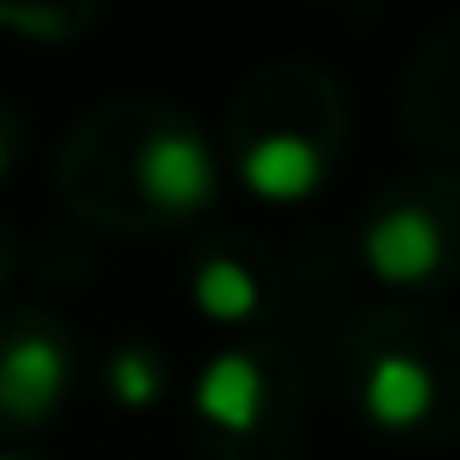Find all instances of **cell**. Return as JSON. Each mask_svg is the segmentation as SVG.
Listing matches in <instances>:
<instances>
[{
	"label": "cell",
	"mask_w": 460,
	"mask_h": 460,
	"mask_svg": "<svg viewBox=\"0 0 460 460\" xmlns=\"http://www.w3.org/2000/svg\"><path fill=\"white\" fill-rule=\"evenodd\" d=\"M135 181L157 210H199L216 199V157L199 135H157L135 157Z\"/></svg>",
	"instance_id": "7a4b0ae2"
},
{
	"label": "cell",
	"mask_w": 460,
	"mask_h": 460,
	"mask_svg": "<svg viewBox=\"0 0 460 460\" xmlns=\"http://www.w3.org/2000/svg\"><path fill=\"white\" fill-rule=\"evenodd\" d=\"M239 175H245V187L257 192V199L297 204V199H309V192L321 187L326 157H321V146H314L309 135H297V128H274V135H262V140L245 146Z\"/></svg>",
	"instance_id": "3957f363"
},
{
	"label": "cell",
	"mask_w": 460,
	"mask_h": 460,
	"mask_svg": "<svg viewBox=\"0 0 460 460\" xmlns=\"http://www.w3.org/2000/svg\"><path fill=\"white\" fill-rule=\"evenodd\" d=\"M262 396H269L262 367L251 356H239V349L216 356L210 367L199 373V414L210 420V426H222V431H251L257 426L262 420Z\"/></svg>",
	"instance_id": "8992f818"
},
{
	"label": "cell",
	"mask_w": 460,
	"mask_h": 460,
	"mask_svg": "<svg viewBox=\"0 0 460 460\" xmlns=\"http://www.w3.org/2000/svg\"><path fill=\"white\" fill-rule=\"evenodd\" d=\"M0 274H6V262H0Z\"/></svg>",
	"instance_id": "8fae6325"
},
{
	"label": "cell",
	"mask_w": 460,
	"mask_h": 460,
	"mask_svg": "<svg viewBox=\"0 0 460 460\" xmlns=\"http://www.w3.org/2000/svg\"><path fill=\"white\" fill-rule=\"evenodd\" d=\"M192 304L210 314V321H251L262 304V286L239 257H210L192 274Z\"/></svg>",
	"instance_id": "52a82bcc"
},
{
	"label": "cell",
	"mask_w": 460,
	"mask_h": 460,
	"mask_svg": "<svg viewBox=\"0 0 460 460\" xmlns=\"http://www.w3.org/2000/svg\"><path fill=\"white\" fill-rule=\"evenodd\" d=\"M0 23H6V12H0Z\"/></svg>",
	"instance_id": "30bf717a"
},
{
	"label": "cell",
	"mask_w": 460,
	"mask_h": 460,
	"mask_svg": "<svg viewBox=\"0 0 460 460\" xmlns=\"http://www.w3.org/2000/svg\"><path fill=\"white\" fill-rule=\"evenodd\" d=\"M361 257L385 286H426L443 269V227L420 204H391L361 234Z\"/></svg>",
	"instance_id": "6da1fadb"
},
{
	"label": "cell",
	"mask_w": 460,
	"mask_h": 460,
	"mask_svg": "<svg viewBox=\"0 0 460 460\" xmlns=\"http://www.w3.org/2000/svg\"><path fill=\"white\" fill-rule=\"evenodd\" d=\"M431 402H438V379H431V367L420 356H408V349L373 356L367 379H361V408H367L373 426L408 431L431 414Z\"/></svg>",
	"instance_id": "277c9868"
},
{
	"label": "cell",
	"mask_w": 460,
	"mask_h": 460,
	"mask_svg": "<svg viewBox=\"0 0 460 460\" xmlns=\"http://www.w3.org/2000/svg\"><path fill=\"white\" fill-rule=\"evenodd\" d=\"M0 460H12V455H0Z\"/></svg>",
	"instance_id": "7c38bea8"
},
{
	"label": "cell",
	"mask_w": 460,
	"mask_h": 460,
	"mask_svg": "<svg viewBox=\"0 0 460 460\" xmlns=\"http://www.w3.org/2000/svg\"><path fill=\"white\" fill-rule=\"evenodd\" d=\"M0 164H6V146H0Z\"/></svg>",
	"instance_id": "9c48e42d"
},
{
	"label": "cell",
	"mask_w": 460,
	"mask_h": 460,
	"mask_svg": "<svg viewBox=\"0 0 460 460\" xmlns=\"http://www.w3.org/2000/svg\"><path fill=\"white\" fill-rule=\"evenodd\" d=\"M65 385H70V356L53 338L30 332L0 356V408L18 420H41L65 396Z\"/></svg>",
	"instance_id": "5b68a950"
},
{
	"label": "cell",
	"mask_w": 460,
	"mask_h": 460,
	"mask_svg": "<svg viewBox=\"0 0 460 460\" xmlns=\"http://www.w3.org/2000/svg\"><path fill=\"white\" fill-rule=\"evenodd\" d=\"M157 385H164V373H157V356H146V349H117L111 361V391L123 408H146L157 396Z\"/></svg>",
	"instance_id": "ba28073f"
}]
</instances>
